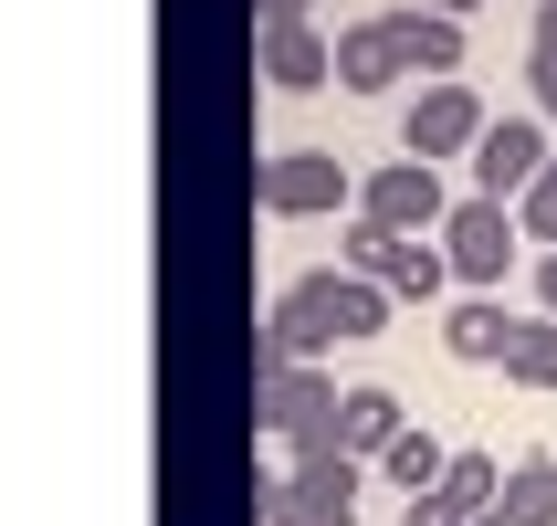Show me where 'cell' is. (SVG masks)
<instances>
[{
    "instance_id": "7402d4cb",
    "label": "cell",
    "mask_w": 557,
    "mask_h": 526,
    "mask_svg": "<svg viewBox=\"0 0 557 526\" xmlns=\"http://www.w3.org/2000/svg\"><path fill=\"white\" fill-rule=\"evenodd\" d=\"M536 306L557 316V253H536Z\"/></svg>"
},
{
    "instance_id": "d4e9b609",
    "label": "cell",
    "mask_w": 557,
    "mask_h": 526,
    "mask_svg": "<svg viewBox=\"0 0 557 526\" xmlns=\"http://www.w3.org/2000/svg\"><path fill=\"white\" fill-rule=\"evenodd\" d=\"M410 11H442V22H463V11H473V0H410Z\"/></svg>"
},
{
    "instance_id": "8992f818",
    "label": "cell",
    "mask_w": 557,
    "mask_h": 526,
    "mask_svg": "<svg viewBox=\"0 0 557 526\" xmlns=\"http://www.w3.org/2000/svg\"><path fill=\"white\" fill-rule=\"evenodd\" d=\"M516 243H527V221L505 211V200H453V221H442V253H453V284H473V295H495V284H505Z\"/></svg>"
},
{
    "instance_id": "5bb4252c",
    "label": "cell",
    "mask_w": 557,
    "mask_h": 526,
    "mask_svg": "<svg viewBox=\"0 0 557 526\" xmlns=\"http://www.w3.org/2000/svg\"><path fill=\"white\" fill-rule=\"evenodd\" d=\"M495 526H557V453H516V464H505Z\"/></svg>"
},
{
    "instance_id": "ffe728a7",
    "label": "cell",
    "mask_w": 557,
    "mask_h": 526,
    "mask_svg": "<svg viewBox=\"0 0 557 526\" xmlns=\"http://www.w3.org/2000/svg\"><path fill=\"white\" fill-rule=\"evenodd\" d=\"M400 526H473V516H463L453 496H410V505H400Z\"/></svg>"
},
{
    "instance_id": "7c38bea8",
    "label": "cell",
    "mask_w": 557,
    "mask_h": 526,
    "mask_svg": "<svg viewBox=\"0 0 557 526\" xmlns=\"http://www.w3.org/2000/svg\"><path fill=\"white\" fill-rule=\"evenodd\" d=\"M442 347L463 358V369H505V347H516V316L495 295H463V306L442 316Z\"/></svg>"
},
{
    "instance_id": "277c9868",
    "label": "cell",
    "mask_w": 557,
    "mask_h": 526,
    "mask_svg": "<svg viewBox=\"0 0 557 526\" xmlns=\"http://www.w3.org/2000/svg\"><path fill=\"white\" fill-rule=\"evenodd\" d=\"M358 474L347 453H326V464H284L274 485H263V526H358Z\"/></svg>"
},
{
    "instance_id": "603a6c76",
    "label": "cell",
    "mask_w": 557,
    "mask_h": 526,
    "mask_svg": "<svg viewBox=\"0 0 557 526\" xmlns=\"http://www.w3.org/2000/svg\"><path fill=\"white\" fill-rule=\"evenodd\" d=\"M252 11H263V22H306L315 0H252Z\"/></svg>"
},
{
    "instance_id": "4fadbf2b",
    "label": "cell",
    "mask_w": 557,
    "mask_h": 526,
    "mask_svg": "<svg viewBox=\"0 0 557 526\" xmlns=\"http://www.w3.org/2000/svg\"><path fill=\"white\" fill-rule=\"evenodd\" d=\"M389 32H400V63H410V74H432V85L463 74V22H442V11H389Z\"/></svg>"
},
{
    "instance_id": "9a60e30c",
    "label": "cell",
    "mask_w": 557,
    "mask_h": 526,
    "mask_svg": "<svg viewBox=\"0 0 557 526\" xmlns=\"http://www.w3.org/2000/svg\"><path fill=\"white\" fill-rule=\"evenodd\" d=\"M379 474H389L400 496H432L442 474H453V442H442V432H400L389 453H379Z\"/></svg>"
},
{
    "instance_id": "52a82bcc",
    "label": "cell",
    "mask_w": 557,
    "mask_h": 526,
    "mask_svg": "<svg viewBox=\"0 0 557 526\" xmlns=\"http://www.w3.org/2000/svg\"><path fill=\"white\" fill-rule=\"evenodd\" d=\"M484 126H495V117L473 106L463 74H453V85H421V95H410V117H400V158H432V169H442V158H473V148H484Z\"/></svg>"
},
{
    "instance_id": "2e32d148",
    "label": "cell",
    "mask_w": 557,
    "mask_h": 526,
    "mask_svg": "<svg viewBox=\"0 0 557 526\" xmlns=\"http://www.w3.org/2000/svg\"><path fill=\"white\" fill-rule=\"evenodd\" d=\"M379 284H389L400 306H432L442 284H453V253H442V232H432V243H400V253H389V274H379Z\"/></svg>"
},
{
    "instance_id": "cb8c5ba5",
    "label": "cell",
    "mask_w": 557,
    "mask_h": 526,
    "mask_svg": "<svg viewBox=\"0 0 557 526\" xmlns=\"http://www.w3.org/2000/svg\"><path fill=\"white\" fill-rule=\"evenodd\" d=\"M536 42H547V53H557V0H536Z\"/></svg>"
},
{
    "instance_id": "e0dca14e",
    "label": "cell",
    "mask_w": 557,
    "mask_h": 526,
    "mask_svg": "<svg viewBox=\"0 0 557 526\" xmlns=\"http://www.w3.org/2000/svg\"><path fill=\"white\" fill-rule=\"evenodd\" d=\"M505 379H516V390H557V316H516Z\"/></svg>"
},
{
    "instance_id": "ba28073f",
    "label": "cell",
    "mask_w": 557,
    "mask_h": 526,
    "mask_svg": "<svg viewBox=\"0 0 557 526\" xmlns=\"http://www.w3.org/2000/svg\"><path fill=\"white\" fill-rule=\"evenodd\" d=\"M547 126L536 117H495L484 126V148H473V200H505V211H516V200H527L536 180H547Z\"/></svg>"
},
{
    "instance_id": "3957f363",
    "label": "cell",
    "mask_w": 557,
    "mask_h": 526,
    "mask_svg": "<svg viewBox=\"0 0 557 526\" xmlns=\"http://www.w3.org/2000/svg\"><path fill=\"white\" fill-rule=\"evenodd\" d=\"M252 200L274 221H315V211H358V180H347L337 148H284V158H263Z\"/></svg>"
},
{
    "instance_id": "d6986e66",
    "label": "cell",
    "mask_w": 557,
    "mask_h": 526,
    "mask_svg": "<svg viewBox=\"0 0 557 526\" xmlns=\"http://www.w3.org/2000/svg\"><path fill=\"white\" fill-rule=\"evenodd\" d=\"M516 221H527V243H547V253H557V158H547V180L516 200Z\"/></svg>"
},
{
    "instance_id": "8fae6325",
    "label": "cell",
    "mask_w": 557,
    "mask_h": 526,
    "mask_svg": "<svg viewBox=\"0 0 557 526\" xmlns=\"http://www.w3.org/2000/svg\"><path fill=\"white\" fill-rule=\"evenodd\" d=\"M400 432H410L400 390H347V411H337V453H347V464H379Z\"/></svg>"
},
{
    "instance_id": "7a4b0ae2",
    "label": "cell",
    "mask_w": 557,
    "mask_h": 526,
    "mask_svg": "<svg viewBox=\"0 0 557 526\" xmlns=\"http://www.w3.org/2000/svg\"><path fill=\"white\" fill-rule=\"evenodd\" d=\"M337 411H347V390L315 358H284V369H263V390H252V421L295 453V464H326L337 453Z\"/></svg>"
},
{
    "instance_id": "5b68a950",
    "label": "cell",
    "mask_w": 557,
    "mask_h": 526,
    "mask_svg": "<svg viewBox=\"0 0 557 526\" xmlns=\"http://www.w3.org/2000/svg\"><path fill=\"white\" fill-rule=\"evenodd\" d=\"M358 211L389 221V232H410V243H432L442 221H453V189H442L432 158H389V169H369V180H358Z\"/></svg>"
},
{
    "instance_id": "44dd1931",
    "label": "cell",
    "mask_w": 557,
    "mask_h": 526,
    "mask_svg": "<svg viewBox=\"0 0 557 526\" xmlns=\"http://www.w3.org/2000/svg\"><path fill=\"white\" fill-rule=\"evenodd\" d=\"M527 85H536V106H547V117H557V53H547V42H536V53H527Z\"/></svg>"
},
{
    "instance_id": "ac0fdd59",
    "label": "cell",
    "mask_w": 557,
    "mask_h": 526,
    "mask_svg": "<svg viewBox=\"0 0 557 526\" xmlns=\"http://www.w3.org/2000/svg\"><path fill=\"white\" fill-rule=\"evenodd\" d=\"M400 243H410V232H389V221L358 211V221H347V243H337V264H347V274H389V253H400Z\"/></svg>"
},
{
    "instance_id": "30bf717a",
    "label": "cell",
    "mask_w": 557,
    "mask_h": 526,
    "mask_svg": "<svg viewBox=\"0 0 557 526\" xmlns=\"http://www.w3.org/2000/svg\"><path fill=\"white\" fill-rule=\"evenodd\" d=\"M410 63H400V32H389V11H369V22L337 32V85L347 95H389Z\"/></svg>"
},
{
    "instance_id": "484cf974",
    "label": "cell",
    "mask_w": 557,
    "mask_h": 526,
    "mask_svg": "<svg viewBox=\"0 0 557 526\" xmlns=\"http://www.w3.org/2000/svg\"><path fill=\"white\" fill-rule=\"evenodd\" d=\"M484 526H495V516H484Z\"/></svg>"
},
{
    "instance_id": "9c48e42d",
    "label": "cell",
    "mask_w": 557,
    "mask_h": 526,
    "mask_svg": "<svg viewBox=\"0 0 557 526\" xmlns=\"http://www.w3.org/2000/svg\"><path fill=\"white\" fill-rule=\"evenodd\" d=\"M263 85H274V95L337 85V42H326L315 22H263Z\"/></svg>"
},
{
    "instance_id": "6da1fadb",
    "label": "cell",
    "mask_w": 557,
    "mask_h": 526,
    "mask_svg": "<svg viewBox=\"0 0 557 526\" xmlns=\"http://www.w3.org/2000/svg\"><path fill=\"white\" fill-rule=\"evenodd\" d=\"M389 284L379 274H347V264H326V274H295L274 295V316H263V369H284V358H315V347H358L389 327Z\"/></svg>"
}]
</instances>
